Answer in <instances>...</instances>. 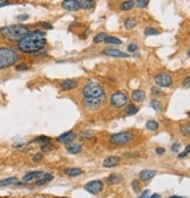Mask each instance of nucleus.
I'll list each match as a JSON object with an SVG mask.
<instances>
[{"mask_svg":"<svg viewBox=\"0 0 190 198\" xmlns=\"http://www.w3.org/2000/svg\"><path fill=\"white\" fill-rule=\"evenodd\" d=\"M17 19H18L19 21H26V20L29 19V15L28 14H20V15L17 17Z\"/></svg>","mask_w":190,"mask_h":198,"instance_id":"44","label":"nucleus"},{"mask_svg":"<svg viewBox=\"0 0 190 198\" xmlns=\"http://www.w3.org/2000/svg\"><path fill=\"white\" fill-rule=\"evenodd\" d=\"M135 138L134 133L132 131H121L118 134H113L109 136V142L115 145H123V144L130 143Z\"/></svg>","mask_w":190,"mask_h":198,"instance_id":"5","label":"nucleus"},{"mask_svg":"<svg viewBox=\"0 0 190 198\" xmlns=\"http://www.w3.org/2000/svg\"><path fill=\"white\" fill-rule=\"evenodd\" d=\"M106 36H107L106 33H99V34H96V35L94 36L93 42L94 44H101V42H103V40H105Z\"/></svg>","mask_w":190,"mask_h":198,"instance_id":"31","label":"nucleus"},{"mask_svg":"<svg viewBox=\"0 0 190 198\" xmlns=\"http://www.w3.org/2000/svg\"><path fill=\"white\" fill-rule=\"evenodd\" d=\"M46 183H47V182H46L44 178H41V180H36L35 185H36V186H42V185H45Z\"/></svg>","mask_w":190,"mask_h":198,"instance_id":"48","label":"nucleus"},{"mask_svg":"<svg viewBox=\"0 0 190 198\" xmlns=\"http://www.w3.org/2000/svg\"><path fill=\"white\" fill-rule=\"evenodd\" d=\"M134 4L137 8H147L149 5V0H136L134 1Z\"/></svg>","mask_w":190,"mask_h":198,"instance_id":"30","label":"nucleus"},{"mask_svg":"<svg viewBox=\"0 0 190 198\" xmlns=\"http://www.w3.org/2000/svg\"><path fill=\"white\" fill-rule=\"evenodd\" d=\"M137 49H138L137 44H130V45H128V52H129V53H134Z\"/></svg>","mask_w":190,"mask_h":198,"instance_id":"39","label":"nucleus"},{"mask_svg":"<svg viewBox=\"0 0 190 198\" xmlns=\"http://www.w3.org/2000/svg\"><path fill=\"white\" fill-rule=\"evenodd\" d=\"M18 183V178L17 177H8L5 180H0V188H5V186H9V185H14Z\"/></svg>","mask_w":190,"mask_h":198,"instance_id":"23","label":"nucleus"},{"mask_svg":"<svg viewBox=\"0 0 190 198\" xmlns=\"http://www.w3.org/2000/svg\"><path fill=\"white\" fill-rule=\"evenodd\" d=\"M28 68H29V66H28L26 62L18 63V64L15 66V71H17V72H25V71H27Z\"/></svg>","mask_w":190,"mask_h":198,"instance_id":"34","label":"nucleus"},{"mask_svg":"<svg viewBox=\"0 0 190 198\" xmlns=\"http://www.w3.org/2000/svg\"><path fill=\"white\" fill-rule=\"evenodd\" d=\"M34 143H47V142H51V138L48 136H38L35 140H33Z\"/></svg>","mask_w":190,"mask_h":198,"instance_id":"33","label":"nucleus"},{"mask_svg":"<svg viewBox=\"0 0 190 198\" xmlns=\"http://www.w3.org/2000/svg\"><path fill=\"white\" fill-rule=\"evenodd\" d=\"M125 28L126 29H133V28H135L137 26V21H136L135 18H132V17H129V18H127L125 20Z\"/></svg>","mask_w":190,"mask_h":198,"instance_id":"25","label":"nucleus"},{"mask_svg":"<svg viewBox=\"0 0 190 198\" xmlns=\"http://www.w3.org/2000/svg\"><path fill=\"white\" fill-rule=\"evenodd\" d=\"M169 198H185V197H181V196H176V195H174V196H170Z\"/></svg>","mask_w":190,"mask_h":198,"instance_id":"52","label":"nucleus"},{"mask_svg":"<svg viewBox=\"0 0 190 198\" xmlns=\"http://www.w3.org/2000/svg\"><path fill=\"white\" fill-rule=\"evenodd\" d=\"M29 33V28L25 25H9L0 28V35L9 41H19Z\"/></svg>","mask_w":190,"mask_h":198,"instance_id":"2","label":"nucleus"},{"mask_svg":"<svg viewBox=\"0 0 190 198\" xmlns=\"http://www.w3.org/2000/svg\"><path fill=\"white\" fill-rule=\"evenodd\" d=\"M120 162H121V158L120 157H118V156H109L107 158H105L103 167L107 168V169H112V168L118 167Z\"/></svg>","mask_w":190,"mask_h":198,"instance_id":"13","label":"nucleus"},{"mask_svg":"<svg viewBox=\"0 0 190 198\" xmlns=\"http://www.w3.org/2000/svg\"><path fill=\"white\" fill-rule=\"evenodd\" d=\"M183 86H184L187 89H189L190 88V78L189 76H187V78L183 80Z\"/></svg>","mask_w":190,"mask_h":198,"instance_id":"45","label":"nucleus"},{"mask_svg":"<svg viewBox=\"0 0 190 198\" xmlns=\"http://www.w3.org/2000/svg\"><path fill=\"white\" fill-rule=\"evenodd\" d=\"M42 158H44V155H42L41 153H35V155L33 156V162H41Z\"/></svg>","mask_w":190,"mask_h":198,"instance_id":"41","label":"nucleus"},{"mask_svg":"<svg viewBox=\"0 0 190 198\" xmlns=\"http://www.w3.org/2000/svg\"><path fill=\"white\" fill-rule=\"evenodd\" d=\"M164 153H165V150L163 148H156V153L157 155H163Z\"/></svg>","mask_w":190,"mask_h":198,"instance_id":"50","label":"nucleus"},{"mask_svg":"<svg viewBox=\"0 0 190 198\" xmlns=\"http://www.w3.org/2000/svg\"><path fill=\"white\" fill-rule=\"evenodd\" d=\"M150 94H152L153 96H156V97L162 95V93H161V90H160L158 87H153V88L150 89Z\"/></svg>","mask_w":190,"mask_h":198,"instance_id":"37","label":"nucleus"},{"mask_svg":"<svg viewBox=\"0 0 190 198\" xmlns=\"http://www.w3.org/2000/svg\"><path fill=\"white\" fill-rule=\"evenodd\" d=\"M180 150V143L178 142H176V143H174L172 144V151H174V153H177Z\"/></svg>","mask_w":190,"mask_h":198,"instance_id":"47","label":"nucleus"},{"mask_svg":"<svg viewBox=\"0 0 190 198\" xmlns=\"http://www.w3.org/2000/svg\"><path fill=\"white\" fill-rule=\"evenodd\" d=\"M12 4L11 0H0V8L1 7H6V6H9Z\"/></svg>","mask_w":190,"mask_h":198,"instance_id":"43","label":"nucleus"},{"mask_svg":"<svg viewBox=\"0 0 190 198\" xmlns=\"http://www.w3.org/2000/svg\"><path fill=\"white\" fill-rule=\"evenodd\" d=\"M78 81H75V80H71V79H68V80H63V81L60 82V87H61V89L63 91H68V90H73L75 89L76 87H78Z\"/></svg>","mask_w":190,"mask_h":198,"instance_id":"15","label":"nucleus"},{"mask_svg":"<svg viewBox=\"0 0 190 198\" xmlns=\"http://www.w3.org/2000/svg\"><path fill=\"white\" fill-rule=\"evenodd\" d=\"M103 188H105L103 182L99 180H91L87 184H85V186H83V189L86 190L87 192L92 193V195H98V193H100L103 190Z\"/></svg>","mask_w":190,"mask_h":198,"instance_id":"8","label":"nucleus"},{"mask_svg":"<svg viewBox=\"0 0 190 198\" xmlns=\"http://www.w3.org/2000/svg\"><path fill=\"white\" fill-rule=\"evenodd\" d=\"M42 175H44L42 171H31V172H28V173H26V175L24 176L22 180H24L25 183H28V182H31V180H38V178L41 177Z\"/></svg>","mask_w":190,"mask_h":198,"instance_id":"17","label":"nucleus"},{"mask_svg":"<svg viewBox=\"0 0 190 198\" xmlns=\"http://www.w3.org/2000/svg\"><path fill=\"white\" fill-rule=\"evenodd\" d=\"M148 198H161V195H160V193H154L153 196H150V197H148Z\"/></svg>","mask_w":190,"mask_h":198,"instance_id":"51","label":"nucleus"},{"mask_svg":"<svg viewBox=\"0 0 190 198\" xmlns=\"http://www.w3.org/2000/svg\"><path fill=\"white\" fill-rule=\"evenodd\" d=\"M44 180H46V182H51V180H54V175L53 173H44V177H42Z\"/></svg>","mask_w":190,"mask_h":198,"instance_id":"42","label":"nucleus"},{"mask_svg":"<svg viewBox=\"0 0 190 198\" xmlns=\"http://www.w3.org/2000/svg\"><path fill=\"white\" fill-rule=\"evenodd\" d=\"M47 45L45 32L40 29L29 31L27 35H25L22 39H20L17 44V48L21 53L25 54H34L44 49Z\"/></svg>","mask_w":190,"mask_h":198,"instance_id":"1","label":"nucleus"},{"mask_svg":"<svg viewBox=\"0 0 190 198\" xmlns=\"http://www.w3.org/2000/svg\"><path fill=\"white\" fill-rule=\"evenodd\" d=\"M106 99H83V106L88 110H98L102 107Z\"/></svg>","mask_w":190,"mask_h":198,"instance_id":"9","label":"nucleus"},{"mask_svg":"<svg viewBox=\"0 0 190 198\" xmlns=\"http://www.w3.org/2000/svg\"><path fill=\"white\" fill-rule=\"evenodd\" d=\"M83 99H106V93L103 87L98 82H87L82 87Z\"/></svg>","mask_w":190,"mask_h":198,"instance_id":"4","label":"nucleus"},{"mask_svg":"<svg viewBox=\"0 0 190 198\" xmlns=\"http://www.w3.org/2000/svg\"><path fill=\"white\" fill-rule=\"evenodd\" d=\"M19 61V54L9 47H0V71L7 69Z\"/></svg>","mask_w":190,"mask_h":198,"instance_id":"3","label":"nucleus"},{"mask_svg":"<svg viewBox=\"0 0 190 198\" xmlns=\"http://www.w3.org/2000/svg\"><path fill=\"white\" fill-rule=\"evenodd\" d=\"M132 100L135 103H142L145 100V91L142 89L133 90V93H132Z\"/></svg>","mask_w":190,"mask_h":198,"instance_id":"16","label":"nucleus"},{"mask_svg":"<svg viewBox=\"0 0 190 198\" xmlns=\"http://www.w3.org/2000/svg\"><path fill=\"white\" fill-rule=\"evenodd\" d=\"M56 198H68V197H56Z\"/></svg>","mask_w":190,"mask_h":198,"instance_id":"53","label":"nucleus"},{"mask_svg":"<svg viewBox=\"0 0 190 198\" xmlns=\"http://www.w3.org/2000/svg\"><path fill=\"white\" fill-rule=\"evenodd\" d=\"M145 128H147L148 130L155 131V130L158 129V123H157L156 121H154V120H149V121H147V123H145Z\"/></svg>","mask_w":190,"mask_h":198,"instance_id":"29","label":"nucleus"},{"mask_svg":"<svg viewBox=\"0 0 190 198\" xmlns=\"http://www.w3.org/2000/svg\"><path fill=\"white\" fill-rule=\"evenodd\" d=\"M122 180H123V176L121 173H112L108 178H107V182H108L109 184H112V185L120 184Z\"/></svg>","mask_w":190,"mask_h":198,"instance_id":"21","label":"nucleus"},{"mask_svg":"<svg viewBox=\"0 0 190 198\" xmlns=\"http://www.w3.org/2000/svg\"><path fill=\"white\" fill-rule=\"evenodd\" d=\"M148 197H149V190H145L141 193V196H138L137 198H148Z\"/></svg>","mask_w":190,"mask_h":198,"instance_id":"49","label":"nucleus"},{"mask_svg":"<svg viewBox=\"0 0 190 198\" xmlns=\"http://www.w3.org/2000/svg\"><path fill=\"white\" fill-rule=\"evenodd\" d=\"M63 173L68 177H79L83 173V170L80 168H67L63 170Z\"/></svg>","mask_w":190,"mask_h":198,"instance_id":"18","label":"nucleus"},{"mask_svg":"<svg viewBox=\"0 0 190 198\" xmlns=\"http://www.w3.org/2000/svg\"><path fill=\"white\" fill-rule=\"evenodd\" d=\"M66 150L69 153L78 155V153H80L82 151V145L81 144H76V143L67 144V145H66Z\"/></svg>","mask_w":190,"mask_h":198,"instance_id":"20","label":"nucleus"},{"mask_svg":"<svg viewBox=\"0 0 190 198\" xmlns=\"http://www.w3.org/2000/svg\"><path fill=\"white\" fill-rule=\"evenodd\" d=\"M155 83L157 84V87H162V88H168L170 87L174 82V79L170 74L168 73H160L155 76Z\"/></svg>","mask_w":190,"mask_h":198,"instance_id":"7","label":"nucleus"},{"mask_svg":"<svg viewBox=\"0 0 190 198\" xmlns=\"http://www.w3.org/2000/svg\"><path fill=\"white\" fill-rule=\"evenodd\" d=\"M181 133L185 136V137H189V136H190V126H189V124L182 126L181 127Z\"/></svg>","mask_w":190,"mask_h":198,"instance_id":"36","label":"nucleus"},{"mask_svg":"<svg viewBox=\"0 0 190 198\" xmlns=\"http://www.w3.org/2000/svg\"><path fill=\"white\" fill-rule=\"evenodd\" d=\"M103 42L105 44H107V45H122V41L116 38V36H113V35H107L105 38V40H103Z\"/></svg>","mask_w":190,"mask_h":198,"instance_id":"22","label":"nucleus"},{"mask_svg":"<svg viewBox=\"0 0 190 198\" xmlns=\"http://www.w3.org/2000/svg\"><path fill=\"white\" fill-rule=\"evenodd\" d=\"M75 133L74 131H67V133H63L60 136L56 137V141L60 142V143H71L75 140Z\"/></svg>","mask_w":190,"mask_h":198,"instance_id":"12","label":"nucleus"},{"mask_svg":"<svg viewBox=\"0 0 190 198\" xmlns=\"http://www.w3.org/2000/svg\"><path fill=\"white\" fill-rule=\"evenodd\" d=\"M161 34V31L154 27H147L145 28V36H153V35H158Z\"/></svg>","mask_w":190,"mask_h":198,"instance_id":"27","label":"nucleus"},{"mask_svg":"<svg viewBox=\"0 0 190 198\" xmlns=\"http://www.w3.org/2000/svg\"><path fill=\"white\" fill-rule=\"evenodd\" d=\"M102 53L105 55H108V56H112V58H122V59H126V58H129L130 55L128 53H123L122 51H118V49H115V48H112V47H107L102 51Z\"/></svg>","mask_w":190,"mask_h":198,"instance_id":"10","label":"nucleus"},{"mask_svg":"<svg viewBox=\"0 0 190 198\" xmlns=\"http://www.w3.org/2000/svg\"><path fill=\"white\" fill-rule=\"evenodd\" d=\"M110 104L115 109H121L128 104V96L125 91H115L110 96Z\"/></svg>","mask_w":190,"mask_h":198,"instance_id":"6","label":"nucleus"},{"mask_svg":"<svg viewBox=\"0 0 190 198\" xmlns=\"http://www.w3.org/2000/svg\"><path fill=\"white\" fill-rule=\"evenodd\" d=\"M61 7L68 12H76L80 9L76 0H63L61 2Z\"/></svg>","mask_w":190,"mask_h":198,"instance_id":"11","label":"nucleus"},{"mask_svg":"<svg viewBox=\"0 0 190 198\" xmlns=\"http://www.w3.org/2000/svg\"><path fill=\"white\" fill-rule=\"evenodd\" d=\"M78 1V5H79V8L81 9H93L95 6V0H76Z\"/></svg>","mask_w":190,"mask_h":198,"instance_id":"19","label":"nucleus"},{"mask_svg":"<svg viewBox=\"0 0 190 198\" xmlns=\"http://www.w3.org/2000/svg\"><path fill=\"white\" fill-rule=\"evenodd\" d=\"M132 188H133V191L136 192V193H138L140 191H141V185H140V180H134L132 182Z\"/></svg>","mask_w":190,"mask_h":198,"instance_id":"35","label":"nucleus"},{"mask_svg":"<svg viewBox=\"0 0 190 198\" xmlns=\"http://www.w3.org/2000/svg\"><path fill=\"white\" fill-rule=\"evenodd\" d=\"M150 107L154 109L155 111H161L163 108L162 103H161V101L157 99H154L150 101Z\"/></svg>","mask_w":190,"mask_h":198,"instance_id":"28","label":"nucleus"},{"mask_svg":"<svg viewBox=\"0 0 190 198\" xmlns=\"http://www.w3.org/2000/svg\"><path fill=\"white\" fill-rule=\"evenodd\" d=\"M140 108L135 106V104H127L126 109H125V113L127 115H135L136 113H138Z\"/></svg>","mask_w":190,"mask_h":198,"instance_id":"26","label":"nucleus"},{"mask_svg":"<svg viewBox=\"0 0 190 198\" xmlns=\"http://www.w3.org/2000/svg\"><path fill=\"white\" fill-rule=\"evenodd\" d=\"M41 27L44 28V29H47V31H51V29H53V25L51 22L44 21V22H41Z\"/></svg>","mask_w":190,"mask_h":198,"instance_id":"40","label":"nucleus"},{"mask_svg":"<svg viewBox=\"0 0 190 198\" xmlns=\"http://www.w3.org/2000/svg\"><path fill=\"white\" fill-rule=\"evenodd\" d=\"M134 7H135V4H134V1H133V0H126V1H123V2L121 4V6H120L121 11H123V12L132 11Z\"/></svg>","mask_w":190,"mask_h":198,"instance_id":"24","label":"nucleus"},{"mask_svg":"<svg viewBox=\"0 0 190 198\" xmlns=\"http://www.w3.org/2000/svg\"><path fill=\"white\" fill-rule=\"evenodd\" d=\"M81 136L83 137V138H91L92 136H93V133L89 131V130H88V131H83V133L81 134Z\"/></svg>","mask_w":190,"mask_h":198,"instance_id":"46","label":"nucleus"},{"mask_svg":"<svg viewBox=\"0 0 190 198\" xmlns=\"http://www.w3.org/2000/svg\"><path fill=\"white\" fill-rule=\"evenodd\" d=\"M189 151H190V145L188 144V145L185 147V150L178 155V158H184V157H187V156L189 155Z\"/></svg>","mask_w":190,"mask_h":198,"instance_id":"38","label":"nucleus"},{"mask_svg":"<svg viewBox=\"0 0 190 198\" xmlns=\"http://www.w3.org/2000/svg\"><path fill=\"white\" fill-rule=\"evenodd\" d=\"M156 175H157V172L155 170L145 169V170H142L138 173V177H140V180H142V182H148V180H150L152 178H154Z\"/></svg>","mask_w":190,"mask_h":198,"instance_id":"14","label":"nucleus"},{"mask_svg":"<svg viewBox=\"0 0 190 198\" xmlns=\"http://www.w3.org/2000/svg\"><path fill=\"white\" fill-rule=\"evenodd\" d=\"M53 148H54V145H53V143H51V142L41 144V151L42 153H49L51 150H53Z\"/></svg>","mask_w":190,"mask_h":198,"instance_id":"32","label":"nucleus"}]
</instances>
